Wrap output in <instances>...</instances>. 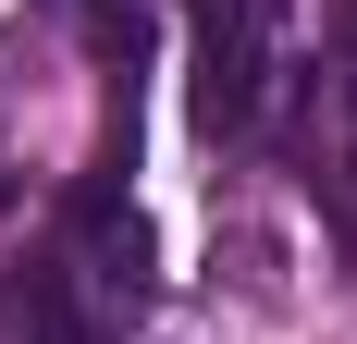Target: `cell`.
I'll list each match as a JSON object with an SVG mask.
<instances>
[{
  "label": "cell",
  "mask_w": 357,
  "mask_h": 344,
  "mask_svg": "<svg viewBox=\"0 0 357 344\" xmlns=\"http://www.w3.org/2000/svg\"><path fill=\"white\" fill-rule=\"evenodd\" d=\"M259 86H271V13L259 0H197V123L210 136L259 123Z\"/></svg>",
  "instance_id": "1"
},
{
  "label": "cell",
  "mask_w": 357,
  "mask_h": 344,
  "mask_svg": "<svg viewBox=\"0 0 357 344\" xmlns=\"http://www.w3.org/2000/svg\"><path fill=\"white\" fill-rule=\"evenodd\" d=\"M333 49H345V62H357V0H333Z\"/></svg>",
  "instance_id": "2"
}]
</instances>
